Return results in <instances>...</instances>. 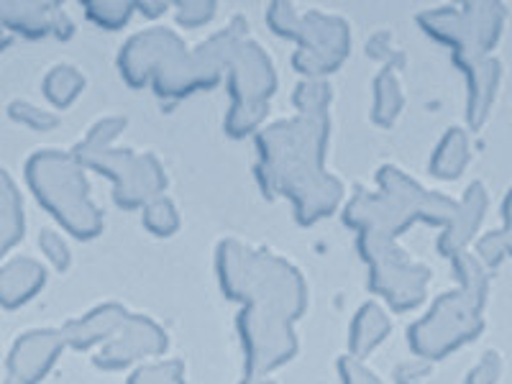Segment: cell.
<instances>
[{
	"label": "cell",
	"mask_w": 512,
	"mask_h": 384,
	"mask_svg": "<svg viewBox=\"0 0 512 384\" xmlns=\"http://www.w3.org/2000/svg\"><path fill=\"white\" fill-rule=\"evenodd\" d=\"M454 259L456 277H459V290H464L466 295L477 297L479 303H487V290H489V272L482 262H479L474 254H461L451 256Z\"/></svg>",
	"instance_id": "cell-15"
},
{
	"label": "cell",
	"mask_w": 512,
	"mask_h": 384,
	"mask_svg": "<svg viewBox=\"0 0 512 384\" xmlns=\"http://www.w3.org/2000/svg\"><path fill=\"white\" fill-rule=\"evenodd\" d=\"M128 384H182L180 364H164V367L141 369Z\"/></svg>",
	"instance_id": "cell-21"
},
{
	"label": "cell",
	"mask_w": 512,
	"mask_h": 384,
	"mask_svg": "<svg viewBox=\"0 0 512 384\" xmlns=\"http://www.w3.org/2000/svg\"><path fill=\"white\" fill-rule=\"evenodd\" d=\"M502 369H505L502 356L495 354V351H487V354L469 369L464 384H500Z\"/></svg>",
	"instance_id": "cell-18"
},
{
	"label": "cell",
	"mask_w": 512,
	"mask_h": 384,
	"mask_svg": "<svg viewBox=\"0 0 512 384\" xmlns=\"http://www.w3.org/2000/svg\"><path fill=\"white\" fill-rule=\"evenodd\" d=\"M131 13V6H108V3H98V6H88V16L100 21V26L111 29V26H123L126 16Z\"/></svg>",
	"instance_id": "cell-22"
},
{
	"label": "cell",
	"mask_w": 512,
	"mask_h": 384,
	"mask_svg": "<svg viewBox=\"0 0 512 384\" xmlns=\"http://www.w3.org/2000/svg\"><path fill=\"white\" fill-rule=\"evenodd\" d=\"M39 244H41V251L47 254V259L52 262V267L57 269V272H64V269L70 267V262H72L70 249H67V244L59 239L52 228H44V231H41Z\"/></svg>",
	"instance_id": "cell-19"
},
{
	"label": "cell",
	"mask_w": 512,
	"mask_h": 384,
	"mask_svg": "<svg viewBox=\"0 0 512 384\" xmlns=\"http://www.w3.org/2000/svg\"><path fill=\"white\" fill-rule=\"evenodd\" d=\"M466 21V47L464 52L454 54L456 67L472 59L489 57V52L497 47L502 31H505L507 11L500 3H466L461 8Z\"/></svg>",
	"instance_id": "cell-5"
},
{
	"label": "cell",
	"mask_w": 512,
	"mask_h": 384,
	"mask_svg": "<svg viewBox=\"0 0 512 384\" xmlns=\"http://www.w3.org/2000/svg\"><path fill=\"white\" fill-rule=\"evenodd\" d=\"M82 85H85V80H82L80 72L72 70V67H57V70L49 72L47 80H44V95H47L49 103H54L57 108H67V105L77 98Z\"/></svg>",
	"instance_id": "cell-16"
},
{
	"label": "cell",
	"mask_w": 512,
	"mask_h": 384,
	"mask_svg": "<svg viewBox=\"0 0 512 384\" xmlns=\"http://www.w3.org/2000/svg\"><path fill=\"white\" fill-rule=\"evenodd\" d=\"M487 205V190H484L482 182H474V185L464 192L461 203H456L454 218L448 221L446 231H443V236L438 239V251H443L446 256H456L461 254V251H466V246L477 239L484 216H487Z\"/></svg>",
	"instance_id": "cell-8"
},
{
	"label": "cell",
	"mask_w": 512,
	"mask_h": 384,
	"mask_svg": "<svg viewBox=\"0 0 512 384\" xmlns=\"http://www.w3.org/2000/svg\"><path fill=\"white\" fill-rule=\"evenodd\" d=\"M26 180L44 210H49L77 239H90L100 231V213L88 200V182L82 180L70 154H34L26 162Z\"/></svg>",
	"instance_id": "cell-1"
},
{
	"label": "cell",
	"mask_w": 512,
	"mask_h": 384,
	"mask_svg": "<svg viewBox=\"0 0 512 384\" xmlns=\"http://www.w3.org/2000/svg\"><path fill=\"white\" fill-rule=\"evenodd\" d=\"M126 320L128 315L123 313V308H118V305L95 308L93 313H88L85 318L75 320V323H70V326L64 328V344L75 346V349H85V346L90 344H98L100 338L116 336Z\"/></svg>",
	"instance_id": "cell-10"
},
{
	"label": "cell",
	"mask_w": 512,
	"mask_h": 384,
	"mask_svg": "<svg viewBox=\"0 0 512 384\" xmlns=\"http://www.w3.org/2000/svg\"><path fill=\"white\" fill-rule=\"evenodd\" d=\"M24 236V203L11 177L0 169V256Z\"/></svg>",
	"instance_id": "cell-11"
},
{
	"label": "cell",
	"mask_w": 512,
	"mask_h": 384,
	"mask_svg": "<svg viewBox=\"0 0 512 384\" xmlns=\"http://www.w3.org/2000/svg\"><path fill=\"white\" fill-rule=\"evenodd\" d=\"M418 21L425 26V31H428L433 39L454 49V54L464 52L466 21L461 8H441V11H431V13H425L423 18H418Z\"/></svg>",
	"instance_id": "cell-13"
},
{
	"label": "cell",
	"mask_w": 512,
	"mask_h": 384,
	"mask_svg": "<svg viewBox=\"0 0 512 384\" xmlns=\"http://www.w3.org/2000/svg\"><path fill=\"white\" fill-rule=\"evenodd\" d=\"M11 44H13V36L3 29V24H0V49L11 47Z\"/></svg>",
	"instance_id": "cell-27"
},
{
	"label": "cell",
	"mask_w": 512,
	"mask_h": 384,
	"mask_svg": "<svg viewBox=\"0 0 512 384\" xmlns=\"http://www.w3.org/2000/svg\"><path fill=\"white\" fill-rule=\"evenodd\" d=\"M472 159V149H469V136L461 128H451L438 144L436 154L431 159V172L438 180H456L466 169Z\"/></svg>",
	"instance_id": "cell-12"
},
{
	"label": "cell",
	"mask_w": 512,
	"mask_h": 384,
	"mask_svg": "<svg viewBox=\"0 0 512 384\" xmlns=\"http://www.w3.org/2000/svg\"><path fill=\"white\" fill-rule=\"evenodd\" d=\"M484 303L454 290L441 295L428 315L410 328V346L425 359H443L461 346L472 344L484 331Z\"/></svg>",
	"instance_id": "cell-2"
},
{
	"label": "cell",
	"mask_w": 512,
	"mask_h": 384,
	"mask_svg": "<svg viewBox=\"0 0 512 384\" xmlns=\"http://www.w3.org/2000/svg\"><path fill=\"white\" fill-rule=\"evenodd\" d=\"M44 280H47V274L41 264L26 259V256H18L0 269V305L6 310H16L44 287Z\"/></svg>",
	"instance_id": "cell-9"
},
{
	"label": "cell",
	"mask_w": 512,
	"mask_h": 384,
	"mask_svg": "<svg viewBox=\"0 0 512 384\" xmlns=\"http://www.w3.org/2000/svg\"><path fill=\"white\" fill-rule=\"evenodd\" d=\"M6 384H16V382H13V379H8V382Z\"/></svg>",
	"instance_id": "cell-28"
},
{
	"label": "cell",
	"mask_w": 512,
	"mask_h": 384,
	"mask_svg": "<svg viewBox=\"0 0 512 384\" xmlns=\"http://www.w3.org/2000/svg\"><path fill=\"white\" fill-rule=\"evenodd\" d=\"M341 369H344V382L346 384H379L377 379H374L372 374L367 372V369L361 367V364H356V361H351V359L341 361Z\"/></svg>",
	"instance_id": "cell-24"
},
{
	"label": "cell",
	"mask_w": 512,
	"mask_h": 384,
	"mask_svg": "<svg viewBox=\"0 0 512 384\" xmlns=\"http://www.w3.org/2000/svg\"><path fill=\"white\" fill-rule=\"evenodd\" d=\"M8 116L16 118L18 123H26V126L36 128V131H49V128H57V123H59L54 113L41 111V108H36V105L21 103V100L11 103V108H8Z\"/></svg>",
	"instance_id": "cell-17"
},
{
	"label": "cell",
	"mask_w": 512,
	"mask_h": 384,
	"mask_svg": "<svg viewBox=\"0 0 512 384\" xmlns=\"http://www.w3.org/2000/svg\"><path fill=\"white\" fill-rule=\"evenodd\" d=\"M466 75V121L472 128H482L487 123L492 105L502 85V64L495 57L472 59L459 64Z\"/></svg>",
	"instance_id": "cell-6"
},
{
	"label": "cell",
	"mask_w": 512,
	"mask_h": 384,
	"mask_svg": "<svg viewBox=\"0 0 512 384\" xmlns=\"http://www.w3.org/2000/svg\"><path fill=\"white\" fill-rule=\"evenodd\" d=\"M500 216H502V223H505V228H512V187L505 195V200H502Z\"/></svg>",
	"instance_id": "cell-25"
},
{
	"label": "cell",
	"mask_w": 512,
	"mask_h": 384,
	"mask_svg": "<svg viewBox=\"0 0 512 384\" xmlns=\"http://www.w3.org/2000/svg\"><path fill=\"white\" fill-rule=\"evenodd\" d=\"M507 256L505 241H502V231H489L484 233L482 239H477V259L487 269L497 267Z\"/></svg>",
	"instance_id": "cell-20"
},
{
	"label": "cell",
	"mask_w": 512,
	"mask_h": 384,
	"mask_svg": "<svg viewBox=\"0 0 512 384\" xmlns=\"http://www.w3.org/2000/svg\"><path fill=\"white\" fill-rule=\"evenodd\" d=\"M390 333V320L374 305H367L354 320L351 331V354L367 356L377 344H382L384 336Z\"/></svg>",
	"instance_id": "cell-14"
},
{
	"label": "cell",
	"mask_w": 512,
	"mask_h": 384,
	"mask_svg": "<svg viewBox=\"0 0 512 384\" xmlns=\"http://www.w3.org/2000/svg\"><path fill=\"white\" fill-rule=\"evenodd\" d=\"M167 349V336L154 326L152 320L128 318L121 331L111 338L103 354L95 359V364L103 369H118L131 364L134 359L146 354H162Z\"/></svg>",
	"instance_id": "cell-4"
},
{
	"label": "cell",
	"mask_w": 512,
	"mask_h": 384,
	"mask_svg": "<svg viewBox=\"0 0 512 384\" xmlns=\"http://www.w3.org/2000/svg\"><path fill=\"white\" fill-rule=\"evenodd\" d=\"M146 216H157V221H149V226H152V231H159V233H169L172 228L177 226V216L175 210H172V205H152L149 208V213Z\"/></svg>",
	"instance_id": "cell-23"
},
{
	"label": "cell",
	"mask_w": 512,
	"mask_h": 384,
	"mask_svg": "<svg viewBox=\"0 0 512 384\" xmlns=\"http://www.w3.org/2000/svg\"><path fill=\"white\" fill-rule=\"evenodd\" d=\"M0 24L8 34L18 31L29 39H41L47 34L67 36L72 31L62 8L54 3H0Z\"/></svg>",
	"instance_id": "cell-7"
},
{
	"label": "cell",
	"mask_w": 512,
	"mask_h": 384,
	"mask_svg": "<svg viewBox=\"0 0 512 384\" xmlns=\"http://www.w3.org/2000/svg\"><path fill=\"white\" fill-rule=\"evenodd\" d=\"M62 331H34L16 341L8 354V374L16 384H36L47 377L57 356L64 349Z\"/></svg>",
	"instance_id": "cell-3"
},
{
	"label": "cell",
	"mask_w": 512,
	"mask_h": 384,
	"mask_svg": "<svg viewBox=\"0 0 512 384\" xmlns=\"http://www.w3.org/2000/svg\"><path fill=\"white\" fill-rule=\"evenodd\" d=\"M502 241H505L507 256H512V228H502Z\"/></svg>",
	"instance_id": "cell-26"
}]
</instances>
